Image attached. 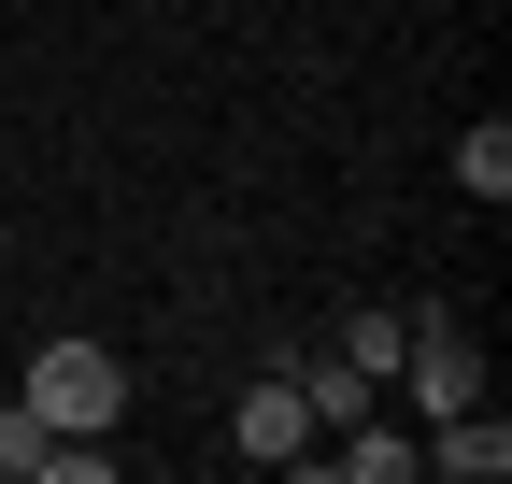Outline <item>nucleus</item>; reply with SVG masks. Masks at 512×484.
<instances>
[{
    "label": "nucleus",
    "instance_id": "obj_4",
    "mask_svg": "<svg viewBox=\"0 0 512 484\" xmlns=\"http://www.w3.org/2000/svg\"><path fill=\"white\" fill-rule=\"evenodd\" d=\"M285 385H299V413H313V442H328V428H356V413H370V371H356L342 342H299V356H285Z\"/></svg>",
    "mask_w": 512,
    "mask_h": 484
},
{
    "label": "nucleus",
    "instance_id": "obj_6",
    "mask_svg": "<svg viewBox=\"0 0 512 484\" xmlns=\"http://www.w3.org/2000/svg\"><path fill=\"white\" fill-rule=\"evenodd\" d=\"M43 442H57V428L15 399V413H0V484H43Z\"/></svg>",
    "mask_w": 512,
    "mask_h": 484
},
{
    "label": "nucleus",
    "instance_id": "obj_7",
    "mask_svg": "<svg viewBox=\"0 0 512 484\" xmlns=\"http://www.w3.org/2000/svg\"><path fill=\"white\" fill-rule=\"evenodd\" d=\"M399 328H413V314H356V328H342V356H356V371H370V385H384V371H399Z\"/></svg>",
    "mask_w": 512,
    "mask_h": 484
},
{
    "label": "nucleus",
    "instance_id": "obj_2",
    "mask_svg": "<svg viewBox=\"0 0 512 484\" xmlns=\"http://www.w3.org/2000/svg\"><path fill=\"white\" fill-rule=\"evenodd\" d=\"M399 385H413L427 413L484 399V342H470V328H441V314H413V328H399Z\"/></svg>",
    "mask_w": 512,
    "mask_h": 484
},
{
    "label": "nucleus",
    "instance_id": "obj_1",
    "mask_svg": "<svg viewBox=\"0 0 512 484\" xmlns=\"http://www.w3.org/2000/svg\"><path fill=\"white\" fill-rule=\"evenodd\" d=\"M29 413H43V428H114V413H128V371H114V342H86V328L29 342Z\"/></svg>",
    "mask_w": 512,
    "mask_h": 484
},
{
    "label": "nucleus",
    "instance_id": "obj_3",
    "mask_svg": "<svg viewBox=\"0 0 512 484\" xmlns=\"http://www.w3.org/2000/svg\"><path fill=\"white\" fill-rule=\"evenodd\" d=\"M228 442H242L256 470H285V456H313V413H299V385H285V371H256V385H242V413H228Z\"/></svg>",
    "mask_w": 512,
    "mask_h": 484
},
{
    "label": "nucleus",
    "instance_id": "obj_5",
    "mask_svg": "<svg viewBox=\"0 0 512 484\" xmlns=\"http://www.w3.org/2000/svg\"><path fill=\"white\" fill-rule=\"evenodd\" d=\"M456 186H470V200H512V114L456 129Z\"/></svg>",
    "mask_w": 512,
    "mask_h": 484
}]
</instances>
